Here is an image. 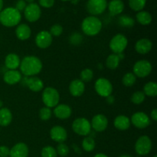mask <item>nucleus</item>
Wrapping results in <instances>:
<instances>
[{
	"mask_svg": "<svg viewBox=\"0 0 157 157\" xmlns=\"http://www.w3.org/2000/svg\"><path fill=\"white\" fill-rule=\"evenodd\" d=\"M43 64L41 59L33 55L26 56L21 60L20 72L25 77L36 76L42 70Z\"/></svg>",
	"mask_w": 157,
	"mask_h": 157,
	"instance_id": "obj_1",
	"label": "nucleus"
},
{
	"mask_svg": "<svg viewBox=\"0 0 157 157\" xmlns=\"http://www.w3.org/2000/svg\"><path fill=\"white\" fill-rule=\"evenodd\" d=\"M21 20V12L15 7H8L0 12V23L3 26L12 28L19 25Z\"/></svg>",
	"mask_w": 157,
	"mask_h": 157,
	"instance_id": "obj_2",
	"label": "nucleus"
},
{
	"mask_svg": "<svg viewBox=\"0 0 157 157\" xmlns=\"http://www.w3.org/2000/svg\"><path fill=\"white\" fill-rule=\"evenodd\" d=\"M102 21L94 15L86 17L81 23V30L87 36H96L102 30Z\"/></svg>",
	"mask_w": 157,
	"mask_h": 157,
	"instance_id": "obj_3",
	"label": "nucleus"
},
{
	"mask_svg": "<svg viewBox=\"0 0 157 157\" xmlns=\"http://www.w3.org/2000/svg\"><path fill=\"white\" fill-rule=\"evenodd\" d=\"M43 104L49 108H54L59 104L60 94L58 90L52 87H48L44 89L41 94Z\"/></svg>",
	"mask_w": 157,
	"mask_h": 157,
	"instance_id": "obj_4",
	"label": "nucleus"
},
{
	"mask_svg": "<svg viewBox=\"0 0 157 157\" xmlns=\"http://www.w3.org/2000/svg\"><path fill=\"white\" fill-rule=\"evenodd\" d=\"M128 45V39L123 34H117L115 35L109 43V47L112 51L113 54L121 55L125 51Z\"/></svg>",
	"mask_w": 157,
	"mask_h": 157,
	"instance_id": "obj_5",
	"label": "nucleus"
},
{
	"mask_svg": "<svg viewBox=\"0 0 157 157\" xmlns=\"http://www.w3.org/2000/svg\"><path fill=\"white\" fill-rule=\"evenodd\" d=\"M72 130L76 134L82 136H87L91 132L90 122L84 117L75 119L72 123Z\"/></svg>",
	"mask_w": 157,
	"mask_h": 157,
	"instance_id": "obj_6",
	"label": "nucleus"
},
{
	"mask_svg": "<svg viewBox=\"0 0 157 157\" xmlns=\"http://www.w3.org/2000/svg\"><path fill=\"white\" fill-rule=\"evenodd\" d=\"M153 65L147 60H140L134 64L133 67V73L136 78H144L151 74Z\"/></svg>",
	"mask_w": 157,
	"mask_h": 157,
	"instance_id": "obj_7",
	"label": "nucleus"
},
{
	"mask_svg": "<svg viewBox=\"0 0 157 157\" xmlns=\"http://www.w3.org/2000/svg\"><path fill=\"white\" fill-rule=\"evenodd\" d=\"M95 91L99 96L107 98L110 96L113 92V85L108 79L105 78H100L94 84Z\"/></svg>",
	"mask_w": 157,
	"mask_h": 157,
	"instance_id": "obj_8",
	"label": "nucleus"
},
{
	"mask_svg": "<svg viewBox=\"0 0 157 157\" xmlns=\"http://www.w3.org/2000/svg\"><path fill=\"white\" fill-rule=\"evenodd\" d=\"M153 147L152 140L148 136H141L135 144V151L139 156H146L150 153Z\"/></svg>",
	"mask_w": 157,
	"mask_h": 157,
	"instance_id": "obj_9",
	"label": "nucleus"
},
{
	"mask_svg": "<svg viewBox=\"0 0 157 157\" xmlns=\"http://www.w3.org/2000/svg\"><path fill=\"white\" fill-rule=\"evenodd\" d=\"M86 8L90 15L96 16L102 14L106 10L107 2V0H88Z\"/></svg>",
	"mask_w": 157,
	"mask_h": 157,
	"instance_id": "obj_10",
	"label": "nucleus"
},
{
	"mask_svg": "<svg viewBox=\"0 0 157 157\" xmlns=\"http://www.w3.org/2000/svg\"><path fill=\"white\" fill-rule=\"evenodd\" d=\"M41 10L40 6L36 3H30L24 10L25 19L29 22H35L41 18Z\"/></svg>",
	"mask_w": 157,
	"mask_h": 157,
	"instance_id": "obj_11",
	"label": "nucleus"
},
{
	"mask_svg": "<svg viewBox=\"0 0 157 157\" xmlns=\"http://www.w3.org/2000/svg\"><path fill=\"white\" fill-rule=\"evenodd\" d=\"M130 123L137 129H145L150 125V118L144 112H136L133 113L130 119Z\"/></svg>",
	"mask_w": 157,
	"mask_h": 157,
	"instance_id": "obj_12",
	"label": "nucleus"
},
{
	"mask_svg": "<svg viewBox=\"0 0 157 157\" xmlns=\"http://www.w3.org/2000/svg\"><path fill=\"white\" fill-rule=\"evenodd\" d=\"M52 41H53V37L48 31H41L35 36V44L37 47L41 49H45L50 47L52 44Z\"/></svg>",
	"mask_w": 157,
	"mask_h": 157,
	"instance_id": "obj_13",
	"label": "nucleus"
},
{
	"mask_svg": "<svg viewBox=\"0 0 157 157\" xmlns=\"http://www.w3.org/2000/svg\"><path fill=\"white\" fill-rule=\"evenodd\" d=\"M91 129L97 132H103L107 128L108 126V119L104 114H96L94 116L90 121Z\"/></svg>",
	"mask_w": 157,
	"mask_h": 157,
	"instance_id": "obj_14",
	"label": "nucleus"
},
{
	"mask_svg": "<svg viewBox=\"0 0 157 157\" xmlns=\"http://www.w3.org/2000/svg\"><path fill=\"white\" fill-rule=\"evenodd\" d=\"M50 136L54 141L61 144V143H64L67 140V132L64 127L57 125L51 129Z\"/></svg>",
	"mask_w": 157,
	"mask_h": 157,
	"instance_id": "obj_15",
	"label": "nucleus"
},
{
	"mask_svg": "<svg viewBox=\"0 0 157 157\" xmlns=\"http://www.w3.org/2000/svg\"><path fill=\"white\" fill-rule=\"evenodd\" d=\"M53 113L58 119L66 120L68 119L72 114V109L69 105L65 104H58L54 107Z\"/></svg>",
	"mask_w": 157,
	"mask_h": 157,
	"instance_id": "obj_16",
	"label": "nucleus"
},
{
	"mask_svg": "<svg viewBox=\"0 0 157 157\" xmlns=\"http://www.w3.org/2000/svg\"><path fill=\"white\" fill-rule=\"evenodd\" d=\"M25 84L30 90L33 92H39L44 88V82L41 78L36 76L26 77L25 78Z\"/></svg>",
	"mask_w": 157,
	"mask_h": 157,
	"instance_id": "obj_17",
	"label": "nucleus"
},
{
	"mask_svg": "<svg viewBox=\"0 0 157 157\" xmlns=\"http://www.w3.org/2000/svg\"><path fill=\"white\" fill-rule=\"evenodd\" d=\"M22 75L18 70H7L3 75V81L9 85H14L21 82Z\"/></svg>",
	"mask_w": 157,
	"mask_h": 157,
	"instance_id": "obj_18",
	"label": "nucleus"
},
{
	"mask_svg": "<svg viewBox=\"0 0 157 157\" xmlns=\"http://www.w3.org/2000/svg\"><path fill=\"white\" fill-rule=\"evenodd\" d=\"M29 149L25 143H18L10 149V157H28Z\"/></svg>",
	"mask_w": 157,
	"mask_h": 157,
	"instance_id": "obj_19",
	"label": "nucleus"
},
{
	"mask_svg": "<svg viewBox=\"0 0 157 157\" xmlns=\"http://www.w3.org/2000/svg\"><path fill=\"white\" fill-rule=\"evenodd\" d=\"M85 90V84L81 79H75L70 83L69 92L75 98L81 97Z\"/></svg>",
	"mask_w": 157,
	"mask_h": 157,
	"instance_id": "obj_20",
	"label": "nucleus"
},
{
	"mask_svg": "<svg viewBox=\"0 0 157 157\" xmlns=\"http://www.w3.org/2000/svg\"><path fill=\"white\" fill-rule=\"evenodd\" d=\"M153 48V42L148 38H141L135 44V50L140 55H147Z\"/></svg>",
	"mask_w": 157,
	"mask_h": 157,
	"instance_id": "obj_21",
	"label": "nucleus"
},
{
	"mask_svg": "<svg viewBox=\"0 0 157 157\" xmlns=\"http://www.w3.org/2000/svg\"><path fill=\"white\" fill-rule=\"evenodd\" d=\"M21 64L19 56L15 53H10L5 58V66L8 70H17Z\"/></svg>",
	"mask_w": 157,
	"mask_h": 157,
	"instance_id": "obj_22",
	"label": "nucleus"
},
{
	"mask_svg": "<svg viewBox=\"0 0 157 157\" xmlns=\"http://www.w3.org/2000/svg\"><path fill=\"white\" fill-rule=\"evenodd\" d=\"M15 35L21 41H26L32 35L31 28L27 24H19L15 29Z\"/></svg>",
	"mask_w": 157,
	"mask_h": 157,
	"instance_id": "obj_23",
	"label": "nucleus"
},
{
	"mask_svg": "<svg viewBox=\"0 0 157 157\" xmlns=\"http://www.w3.org/2000/svg\"><path fill=\"white\" fill-rule=\"evenodd\" d=\"M113 125H114L115 128L117 130H121V131H124L130 128L131 123H130V118L127 117L125 115H118L114 119Z\"/></svg>",
	"mask_w": 157,
	"mask_h": 157,
	"instance_id": "obj_24",
	"label": "nucleus"
},
{
	"mask_svg": "<svg viewBox=\"0 0 157 157\" xmlns=\"http://www.w3.org/2000/svg\"><path fill=\"white\" fill-rule=\"evenodd\" d=\"M108 9L110 15H120L124 9V2L122 0H111L108 4Z\"/></svg>",
	"mask_w": 157,
	"mask_h": 157,
	"instance_id": "obj_25",
	"label": "nucleus"
},
{
	"mask_svg": "<svg viewBox=\"0 0 157 157\" xmlns=\"http://www.w3.org/2000/svg\"><path fill=\"white\" fill-rule=\"evenodd\" d=\"M12 121V113L7 107H2L0 109V126L7 127Z\"/></svg>",
	"mask_w": 157,
	"mask_h": 157,
	"instance_id": "obj_26",
	"label": "nucleus"
},
{
	"mask_svg": "<svg viewBox=\"0 0 157 157\" xmlns=\"http://www.w3.org/2000/svg\"><path fill=\"white\" fill-rule=\"evenodd\" d=\"M136 19L142 25H148L152 22L153 17L150 12L142 10L136 14Z\"/></svg>",
	"mask_w": 157,
	"mask_h": 157,
	"instance_id": "obj_27",
	"label": "nucleus"
},
{
	"mask_svg": "<svg viewBox=\"0 0 157 157\" xmlns=\"http://www.w3.org/2000/svg\"><path fill=\"white\" fill-rule=\"evenodd\" d=\"M121 61V58L119 55L111 54L106 59V66L110 70H115L118 67Z\"/></svg>",
	"mask_w": 157,
	"mask_h": 157,
	"instance_id": "obj_28",
	"label": "nucleus"
},
{
	"mask_svg": "<svg viewBox=\"0 0 157 157\" xmlns=\"http://www.w3.org/2000/svg\"><path fill=\"white\" fill-rule=\"evenodd\" d=\"M143 92L146 96L154 98L157 95V84L154 81H150L144 85Z\"/></svg>",
	"mask_w": 157,
	"mask_h": 157,
	"instance_id": "obj_29",
	"label": "nucleus"
},
{
	"mask_svg": "<svg viewBox=\"0 0 157 157\" xmlns=\"http://www.w3.org/2000/svg\"><path fill=\"white\" fill-rule=\"evenodd\" d=\"M81 147L82 149L86 152H92L95 149L96 147V142L94 139L91 136H87L81 143Z\"/></svg>",
	"mask_w": 157,
	"mask_h": 157,
	"instance_id": "obj_30",
	"label": "nucleus"
},
{
	"mask_svg": "<svg viewBox=\"0 0 157 157\" xmlns=\"http://www.w3.org/2000/svg\"><path fill=\"white\" fill-rule=\"evenodd\" d=\"M118 24L124 28H131L135 25V20L129 15H121L118 18Z\"/></svg>",
	"mask_w": 157,
	"mask_h": 157,
	"instance_id": "obj_31",
	"label": "nucleus"
},
{
	"mask_svg": "<svg viewBox=\"0 0 157 157\" xmlns=\"http://www.w3.org/2000/svg\"><path fill=\"white\" fill-rule=\"evenodd\" d=\"M136 81V77L133 72L125 74L122 78V83L125 87H132Z\"/></svg>",
	"mask_w": 157,
	"mask_h": 157,
	"instance_id": "obj_32",
	"label": "nucleus"
},
{
	"mask_svg": "<svg viewBox=\"0 0 157 157\" xmlns=\"http://www.w3.org/2000/svg\"><path fill=\"white\" fill-rule=\"evenodd\" d=\"M147 0H129V6L136 12H140L144 9Z\"/></svg>",
	"mask_w": 157,
	"mask_h": 157,
	"instance_id": "obj_33",
	"label": "nucleus"
},
{
	"mask_svg": "<svg viewBox=\"0 0 157 157\" xmlns=\"http://www.w3.org/2000/svg\"><path fill=\"white\" fill-rule=\"evenodd\" d=\"M131 101L133 104H136V105H140V104H143L144 101L146 99V95L143 91H136L132 94L131 96Z\"/></svg>",
	"mask_w": 157,
	"mask_h": 157,
	"instance_id": "obj_34",
	"label": "nucleus"
},
{
	"mask_svg": "<svg viewBox=\"0 0 157 157\" xmlns=\"http://www.w3.org/2000/svg\"><path fill=\"white\" fill-rule=\"evenodd\" d=\"M41 157H57L56 150L52 146H46L43 147L41 151Z\"/></svg>",
	"mask_w": 157,
	"mask_h": 157,
	"instance_id": "obj_35",
	"label": "nucleus"
},
{
	"mask_svg": "<svg viewBox=\"0 0 157 157\" xmlns=\"http://www.w3.org/2000/svg\"><path fill=\"white\" fill-rule=\"evenodd\" d=\"M39 118L43 121H47L51 119L52 116V110L49 107H44L40 109L39 110Z\"/></svg>",
	"mask_w": 157,
	"mask_h": 157,
	"instance_id": "obj_36",
	"label": "nucleus"
},
{
	"mask_svg": "<svg viewBox=\"0 0 157 157\" xmlns=\"http://www.w3.org/2000/svg\"><path fill=\"white\" fill-rule=\"evenodd\" d=\"M81 80L83 82H89L94 78V71L90 68H85L81 72Z\"/></svg>",
	"mask_w": 157,
	"mask_h": 157,
	"instance_id": "obj_37",
	"label": "nucleus"
},
{
	"mask_svg": "<svg viewBox=\"0 0 157 157\" xmlns=\"http://www.w3.org/2000/svg\"><path fill=\"white\" fill-rule=\"evenodd\" d=\"M57 152V154L59 155L61 157H65L68 155L69 151V147L67 144H64V143H61V144H58V145L57 146V148L55 149Z\"/></svg>",
	"mask_w": 157,
	"mask_h": 157,
	"instance_id": "obj_38",
	"label": "nucleus"
},
{
	"mask_svg": "<svg viewBox=\"0 0 157 157\" xmlns=\"http://www.w3.org/2000/svg\"><path fill=\"white\" fill-rule=\"evenodd\" d=\"M49 33L52 37H59L63 33V27L59 24H55L51 27Z\"/></svg>",
	"mask_w": 157,
	"mask_h": 157,
	"instance_id": "obj_39",
	"label": "nucleus"
},
{
	"mask_svg": "<svg viewBox=\"0 0 157 157\" xmlns=\"http://www.w3.org/2000/svg\"><path fill=\"white\" fill-rule=\"evenodd\" d=\"M69 40L72 44L77 45V44H81L83 40V37L80 33H73L69 38Z\"/></svg>",
	"mask_w": 157,
	"mask_h": 157,
	"instance_id": "obj_40",
	"label": "nucleus"
},
{
	"mask_svg": "<svg viewBox=\"0 0 157 157\" xmlns=\"http://www.w3.org/2000/svg\"><path fill=\"white\" fill-rule=\"evenodd\" d=\"M38 3L43 8L49 9L52 8L55 4V0H38Z\"/></svg>",
	"mask_w": 157,
	"mask_h": 157,
	"instance_id": "obj_41",
	"label": "nucleus"
},
{
	"mask_svg": "<svg viewBox=\"0 0 157 157\" xmlns=\"http://www.w3.org/2000/svg\"><path fill=\"white\" fill-rule=\"evenodd\" d=\"M27 5H26V2L25 0H18L17 2L15 3V9L18 11V12H22L25 10Z\"/></svg>",
	"mask_w": 157,
	"mask_h": 157,
	"instance_id": "obj_42",
	"label": "nucleus"
},
{
	"mask_svg": "<svg viewBox=\"0 0 157 157\" xmlns=\"http://www.w3.org/2000/svg\"><path fill=\"white\" fill-rule=\"evenodd\" d=\"M10 149L7 146H0V157H9Z\"/></svg>",
	"mask_w": 157,
	"mask_h": 157,
	"instance_id": "obj_43",
	"label": "nucleus"
},
{
	"mask_svg": "<svg viewBox=\"0 0 157 157\" xmlns=\"http://www.w3.org/2000/svg\"><path fill=\"white\" fill-rule=\"evenodd\" d=\"M150 117H151V119L153 121H157V110L156 109H153V110L150 113Z\"/></svg>",
	"mask_w": 157,
	"mask_h": 157,
	"instance_id": "obj_44",
	"label": "nucleus"
},
{
	"mask_svg": "<svg viewBox=\"0 0 157 157\" xmlns=\"http://www.w3.org/2000/svg\"><path fill=\"white\" fill-rule=\"evenodd\" d=\"M107 102H108L109 104H112V103L113 102V101H114V99L113 98V97H111V95L109 97H107Z\"/></svg>",
	"mask_w": 157,
	"mask_h": 157,
	"instance_id": "obj_45",
	"label": "nucleus"
},
{
	"mask_svg": "<svg viewBox=\"0 0 157 157\" xmlns=\"http://www.w3.org/2000/svg\"><path fill=\"white\" fill-rule=\"evenodd\" d=\"M94 157H108V156H107V155L104 154V153H98V154L95 155Z\"/></svg>",
	"mask_w": 157,
	"mask_h": 157,
	"instance_id": "obj_46",
	"label": "nucleus"
},
{
	"mask_svg": "<svg viewBox=\"0 0 157 157\" xmlns=\"http://www.w3.org/2000/svg\"><path fill=\"white\" fill-rule=\"evenodd\" d=\"M3 4H4V3H3V0H0V12L2 10Z\"/></svg>",
	"mask_w": 157,
	"mask_h": 157,
	"instance_id": "obj_47",
	"label": "nucleus"
},
{
	"mask_svg": "<svg viewBox=\"0 0 157 157\" xmlns=\"http://www.w3.org/2000/svg\"><path fill=\"white\" fill-rule=\"evenodd\" d=\"M25 1L26 2H29V4H30V3H33V2L35 1V0H25Z\"/></svg>",
	"mask_w": 157,
	"mask_h": 157,
	"instance_id": "obj_48",
	"label": "nucleus"
},
{
	"mask_svg": "<svg viewBox=\"0 0 157 157\" xmlns=\"http://www.w3.org/2000/svg\"><path fill=\"white\" fill-rule=\"evenodd\" d=\"M120 157H132L131 156H130V155H127V154H124V155H121Z\"/></svg>",
	"mask_w": 157,
	"mask_h": 157,
	"instance_id": "obj_49",
	"label": "nucleus"
},
{
	"mask_svg": "<svg viewBox=\"0 0 157 157\" xmlns=\"http://www.w3.org/2000/svg\"><path fill=\"white\" fill-rule=\"evenodd\" d=\"M2 105H3V103H2V100L0 99V109L2 107Z\"/></svg>",
	"mask_w": 157,
	"mask_h": 157,
	"instance_id": "obj_50",
	"label": "nucleus"
},
{
	"mask_svg": "<svg viewBox=\"0 0 157 157\" xmlns=\"http://www.w3.org/2000/svg\"><path fill=\"white\" fill-rule=\"evenodd\" d=\"M71 1L72 2H73V3H75H75H77V2H78V0H71Z\"/></svg>",
	"mask_w": 157,
	"mask_h": 157,
	"instance_id": "obj_51",
	"label": "nucleus"
},
{
	"mask_svg": "<svg viewBox=\"0 0 157 157\" xmlns=\"http://www.w3.org/2000/svg\"><path fill=\"white\" fill-rule=\"evenodd\" d=\"M61 1H64V2H66V1H71V0H61Z\"/></svg>",
	"mask_w": 157,
	"mask_h": 157,
	"instance_id": "obj_52",
	"label": "nucleus"
},
{
	"mask_svg": "<svg viewBox=\"0 0 157 157\" xmlns=\"http://www.w3.org/2000/svg\"><path fill=\"white\" fill-rule=\"evenodd\" d=\"M153 157H157L156 155H155V156H153Z\"/></svg>",
	"mask_w": 157,
	"mask_h": 157,
	"instance_id": "obj_53",
	"label": "nucleus"
},
{
	"mask_svg": "<svg viewBox=\"0 0 157 157\" xmlns=\"http://www.w3.org/2000/svg\"><path fill=\"white\" fill-rule=\"evenodd\" d=\"M137 157H140V156H137Z\"/></svg>",
	"mask_w": 157,
	"mask_h": 157,
	"instance_id": "obj_54",
	"label": "nucleus"
}]
</instances>
